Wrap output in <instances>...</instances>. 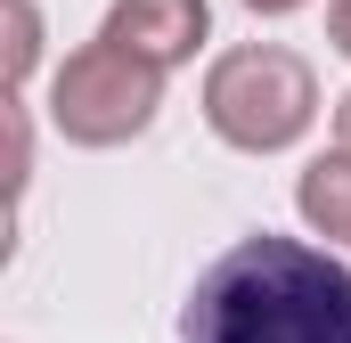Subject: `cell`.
Returning a JSON list of instances; mask_svg holds the SVG:
<instances>
[{
  "label": "cell",
  "mask_w": 351,
  "mask_h": 343,
  "mask_svg": "<svg viewBox=\"0 0 351 343\" xmlns=\"http://www.w3.org/2000/svg\"><path fill=\"white\" fill-rule=\"evenodd\" d=\"M180 343H351V270L302 237H237L196 278Z\"/></svg>",
  "instance_id": "6da1fadb"
},
{
  "label": "cell",
  "mask_w": 351,
  "mask_h": 343,
  "mask_svg": "<svg viewBox=\"0 0 351 343\" xmlns=\"http://www.w3.org/2000/svg\"><path fill=\"white\" fill-rule=\"evenodd\" d=\"M311 115H319V82H311V66L294 49H269V41L262 49H229L204 74V123L245 156L294 147L311 131Z\"/></svg>",
  "instance_id": "7a4b0ae2"
},
{
  "label": "cell",
  "mask_w": 351,
  "mask_h": 343,
  "mask_svg": "<svg viewBox=\"0 0 351 343\" xmlns=\"http://www.w3.org/2000/svg\"><path fill=\"white\" fill-rule=\"evenodd\" d=\"M164 106V66H147L139 49L123 41H90L58 66V90H49V123L74 139V147H123L156 123Z\"/></svg>",
  "instance_id": "3957f363"
},
{
  "label": "cell",
  "mask_w": 351,
  "mask_h": 343,
  "mask_svg": "<svg viewBox=\"0 0 351 343\" xmlns=\"http://www.w3.org/2000/svg\"><path fill=\"white\" fill-rule=\"evenodd\" d=\"M204 25H213V8H204V0H114L98 33H106V41H123V49H139L147 66H164V74H172L180 58H196Z\"/></svg>",
  "instance_id": "277c9868"
},
{
  "label": "cell",
  "mask_w": 351,
  "mask_h": 343,
  "mask_svg": "<svg viewBox=\"0 0 351 343\" xmlns=\"http://www.w3.org/2000/svg\"><path fill=\"white\" fill-rule=\"evenodd\" d=\"M302 221L319 237H343L351 246V147H335V156H319L302 172Z\"/></svg>",
  "instance_id": "5b68a950"
},
{
  "label": "cell",
  "mask_w": 351,
  "mask_h": 343,
  "mask_svg": "<svg viewBox=\"0 0 351 343\" xmlns=\"http://www.w3.org/2000/svg\"><path fill=\"white\" fill-rule=\"evenodd\" d=\"M33 58H41V16H33V0H8V82H25Z\"/></svg>",
  "instance_id": "8992f818"
},
{
  "label": "cell",
  "mask_w": 351,
  "mask_h": 343,
  "mask_svg": "<svg viewBox=\"0 0 351 343\" xmlns=\"http://www.w3.org/2000/svg\"><path fill=\"white\" fill-rule=\"evenodd\" d=\"M327 41L351 58V0H335V8H327Z\"/></svg>",
  "instance_id": "52a82bcc"
},
{
  "label": "cell",
  "mask_w": 351,
  "mask_h": 343,
  "mask_svg": "<svg viewBox=\"0 0 351 343\" xmlns=\"http://www.w3.org/2000/svg\"><path fill=\"white\" fill-rule=\"evenodd\" d=\"M245 8H262V16H286V8H302V0H245Z\"/></svg>",
  "instance_id": "ba28073f"
},
{
  "label": "cell",
  "mask_w": 351,
  "mask_h": 343,
  "mask_svg": "<svg viewBox=\"0 0 351 343\" xmlns=\"http://www.w3.org/2000/svg\"><path fill=\"white\" fill-rule=\"evenodd\" d=\"M335 139H343V147H351V98H343V106H335Z\"/></svg>",
  "instance_id": "9c48e42d"
}]
</instances>
